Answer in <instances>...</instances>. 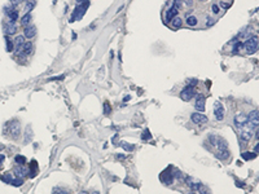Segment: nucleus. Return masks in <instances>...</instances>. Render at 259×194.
Listing matches in <instances>:
<instances>
[{
    "instance_id": "nucleus-1",
    "label": "nucleus",
    "mask_w": 259,
    "mask_h": 194,
    "mask_svg": "<svg viewBox=\"0 0 259 194\" xmlns=\"http://www.w3.org/2000/svg\"><path fill=\"white\" fill-rule=\"evenodd\" d=\"M209 141L211 143V145L217 149V153H215V155L218 157V159L220 161H224V159H228L231 153L228 150V145L227 143L224 141L222 137L217 136V135H210L209 136Z\"/></svg>"
},
{
    "instance_id": "nucleus-2",
    "label": "nucleus",
    "mask_w": 259,
    "mask_h": 194,
    "mask_svg": "<svg viewBox=\"0 0 259 194\" xmlns=\"http://www.w3.org/2000/svg\"><path fill=\"white\" fill-rule=\"evenodd\" d=\"M90 0H78L76 2V7L73 12V16L70 18V22H74V21H79L83 18V16L87 11V8L90 7Z\"/></svg>"
},
{
    "instance_id": "nucleus-3",
    "label": "nucleus",
    "mask_w": 259,
    "mask_h": 194,
    "mask_svg": "<svg viewBox=\"0 0 259 194\" xmlns=\"http://www.w3.org/2000/svg\"><path fill=\"white\" fill-rule=\"evenodd\" d=\"M4 133L9 135L12 138H17L21 133V126L17 120H12L9 123H7V126L4 127Z\"/></svg>"
},
{
    "instance_id": "nucleus-4",
    "label": "nucleus",
    "mask_w": 259,
    "mask_h": 194,
    "mask_svg": "<svg viewBox=\"0 0 259 194\" xmlns=\"http://www.w3.org/2000/svg\"><path fill=\"white\" fill-rule=\"evenodd\" d=\"M174 173H175L174 167H171V166L167 167V168L159 175V180H161V182H162V184H165V185H171L172 182H174V180H175Z\"/></svg>"
},
{
    "instance_id": "nucleus-5",
    "label": "nucleus",
    "mask_w": 259,
    "mask_h": 194,
    "mask_svg": "<svg viewBox=\"0 0 259 194\" xmlns=\"http://www.w3.org/2000/svg\"><path fill=\"white\" fill-rule=\"evenodd\" d=\"M258 123H259V111H258V109H255V110H253V111H250V114H249V117H247V123H246V128L247 129H250V131H257L258 129Z\"/></svg>"
},
{
    "instance_id": "nucleus-6",
    "label": "nucleus",
    "mask_w": 259,
    "mask_h": 194,
    "mask_svg": "<svg viewBox=\"0 0 259 194\" xmlns=\"http://www.w3.org/2000/svg\"><path fill=\"white\" fill-rule=\"evenodd\" d=\"M244 48L247 55H254L258 52V38L252 36L244 43Z\"/></svg>"
},
{
    "instance_id": "nucleus-7",
    "label": "nucleus",
    "mask_w": 259,
    "mask_h": 194,
    "mask_svg": "<svg viewBox=\"0 0 259 194\" xmlns=\"http://www.w3.org/2000/svg\"><path fill=\"white\" fill-rule=\"evenodd\" d=\"M194 96H196L194 87H191V85L184 87V90L180 92V97H181V100H183V101H191Z\"/></svg>"
},
{
    "instance_id": "nucleus-8",
    "label": "nucleus",
    "mask_w": 259,
    "mask_h": 194,
    "mask_svg": "<svg viewBox=\"0 0 259 194\" xmlns=\"http://www.w3.org/2000/svg\"><path fill=\"white\" fill-rule=\"evenodd\" d=\"M214 115L217 118V120H223L224 119V106L220 101H217L214 104Z\"/></svg>"
},
{
    "instance_id": "nucleus-9",
    "label": "nucleus",
    "mask_w": 259,
    "mask_h": 194,
    "mask_svg": "<svg viewBox=\"0 0 259 194\" xmlns=\"http://www.w3.org/2000/svg\"><path fill=\"white\" fill-rule=\"evenodd\" d=\"M205 104H206V97L203 95H197L196 96V104L194 108L197 109L198 113H202L205 110Z\"/></svg>"
},
{
    "instance_id": "nucleus-10",
    "label": "nucleus",
    "mask_w": 259,
    "mask_h": 194,
    "mask_svg": "<svg viewBox=\"0 0 259 194\" xmlns=\"http://www.w3.org/2000/svg\"><path fill=\"white\" fill-rule=\"evenodd\" d=\"M246 123H247V117L245 115V114H237L236 118H235V124L237 128L240 129H242L246 127Z\"/></svg>"
},
{
    "instance_id": "nucleus-11",
    "label": "nucleus",
    "mask_w": 259,
    "mask_h": 194,
    "mask_svg": "<svg viewBox=\"0 0 259 194\" xmlns=\"http://www.w3.org/2000/svg\"><path fill=\"white\" fill-rule=\"evenodd\" d=\"M191 119L193 123H196V124H201V123H206L207 122V117L205 115V114L202 113H193L192 115H191Z\"/></svg>"
},
{
    "instance_id": "nucleus-12",
    "label": "nucleus",
    "mask_w": 259,
    "mask_h": 194,
    "mask_svg": "<svg viewBox=\"0 0 259 194\" xmlns=\"http://www.w3.org/2000/svg\"><path fill=\"white\" fill-rule=\"evenodd\" d=\"M37 35V27L34 25H29L26 26L25 30H23V36L27 38V39H32L34 36Z\"/></svg>"
},
{
    "instance_id": "nucleus-13",
    "label": "nucleus",
    "mask_w": 259,
    "mask_h": 194,
    "mask_svg": "<svg viewBox=\"0 0 259 194\" xmlns=\"http://www.w3.org/2000/svg\"><path fill=\"white\" fill-rule=\"evenodd\" d=\"M14 175L23 179V177H26V176H29V168H26L25 166H17L14 168Z\"/></svg>"
},
{
    "instance_id": "nucleus-14",
    "label": "nucleus",
    "mask_w": 259,
    "mask_h": 194,
    "mask_svg": "<svg viewBox=\"0 0 259 194\" xmlns=\"http://www.w3.org/2000/svg\"><path fill=\"white\" fill-rule=\"evenodd\" d=\"M185 184L188 185L189 188H191L192 190H197L198 189V187L201 185V182H198V181H196L193 177H191V176H185Z\"/></svg>"
},
{
    "instance_id": "nucleus-15",
    "label": "nucleus",
    "mask_w": 259,
    "mask_h": 194,
    "mask_svg": "<svg viewBox=\"0 0 259 194\" xmlns=\"http://www.w3.org/2000/svg\"><path fill=\"white\" fill-rule=\"evenodd\" d=\"M5 32H7V35H14L17 32L16 21H9L8 23H5Z\"/></svg>"
},
{
    "instance_id": "nucleus-16",
    "label": "nucleus",
    "mask_w": 259,
    "mask_h": 194,
    "mask_svg": "<svg viewBox=\"0 0 259 194\" xmlns=\"http://www.w3.org/2000/svg\"><path fill=\"white\" fill-rule=\"evenodd\" d=\"M23 44H25V36H23V35H18V36H16V39L13 41V46L16 48L17 53H18V52L21 51V48H22Z\"/></svg>"
},
{
    "instance_id": "nucleus-17",
    "label": "nucleus",
    "mask_w": 259,
    "mask_h": 194,
    "mask_svg": "<svg viewBox=\"0 0 259 194\" xmlns=\"http://www.w3.org/2000/svg\"><path fill=\"white\" fill-rule=\"evenodd\" d=\"M241 131H242V132H241V135H240V140H241V141H244V144H246L247 141L252 138V133H253V132L250 131V129H247L246 127L242 128Z\"/></svg>"
},
{
    "instance_id": "nucleus-18",
    "label": "nucleus",
    "mask_w": 259,
    "mask_h": 194,
    "mask_svg": "<svg viewBox=\"0 0 259 194\" xmlns=\"http://www.w3.org/2000/svg\"><path fill=\"white\" fill-rule=\"evenodd\" d=\"M27 168H29V177H35L38 173V163L35 161H31Z\"/></svg>"
},
{
    "instance_id": "nucleus-19",
    "label": "nucleus",
    "mask_w": 259,
    "mask_h": 194,
    "mask_svg": "<svg viewBox=\"0 0 259 194\" xmlns=\"http://www.w3.org/2000/svg\"><path fill=\"white\" fill-rule=\"evenodd\" d=\"M5 14L8 16V18H9V21H17V20H18V14H20V13H18V11H17L16 8H13V7H12L9 11L5 12Z\"/></svg>"
},
{
    "instance_id": "nucleus-20",
    "label": "nucleus",
    "mask_w": 259,
    "mask_h": 194,
    "mask_svg": "<svg viewBox=\"0 0 259 194\" xmlns=\"http://www.w3.org/2000/svg\"><path fill=\"white\" fill-rule=\"evenodd\" d=\"M31 52H32V43L31 41L25 43L22 46V48H21V55L22 56H27V55L31 53Z\"/></svg>"
},
{
    "instance_id": "nucleus-21",
    "label": "nucleus",
    "mask_w": 259,
    "mask_h": 194,
    "mask_svg": "<svg viewBox=\"0 0 259 194\" xmlns=\"http://www.w3.org/2000/svg\"><path fill=\"white\" fill-rule=\"evenodd\" d=\"M179 13V11L176 9V8H174V7H171L170 9L166 12V21L167 22H170V21H172L176 17V14Z\"/></svg>"
},
{
    "instance_id": "nucleus-22",
    "label": "nucleus",
    "mask_w": 259,
    "mask_h": 194,
    "mask_svg": "<svg viewBox=\"0 0 259 194\" xmlns=\"http://www.w3.org/2000/svg\"><path fill=\"white\" fill-rule=\"evenodd\" d=\"M241 157H242V159H245V161H253L258 157V154L254 152H242L241 153Z\"/></svg>"
},
{
    "instance_id": "nucleus-23",
    "label": "nucleus",
    "mask_w": 259,
    "mask_h": 194,
    "mask_svg": "<svg viewBox=\"0 0 259 194\" xmlns=\"http://www.w3.org/2000/svg\"><path fill=\"white\" fill-rule=\"evenodd\" d=\"M31 20H32V16L30 13H25L23 17L21 18V25L23 26V27H26V26L31 25Z\"/></svg>"
},
{
    "instance_id": "nucleus-24",
    "label": "nucleus",
    "mask_w": 259,
    "mask_h": 194,
    "mask_svg": "<svg viewBox=\"0 0 259 194\" xmlns=\"http://www.w3.org/2000/svg\"><path fill=\"white\" fill-rule=\"evenodd\" d=\"M35 4H37L35 0H27L25 4V13H30L35 8Z\"/></svg>"
},
{
    "instance_id": "nucleus-25",
    "label": "nucleus",
    "mask_w": 259,
    "mask_h": 194,
    "mask_svg": "<svg viewBox=\"0 0 259 194\" xmlns=\"http://www.w3.org/2000/svg\"><path fill=\"white\" fill-rule=\"evenodd\" d=\"M244 48V43H241V41H237L233 44V48H232V53L233 55H238L240 53V51Z\"/></svg>"
},
{
    "instance_id": "nucleus-26",
    "label": "nucleus",
    "mask_w": 259,
    "mask_h": 194,
    "mask_svg": "<svg viewBox=\"0 0 259 194\" xmlns=\"http://www.w3.org/2000/svg\"><path fill=\"white\" fill-rule=\"evenodd\" d=\"M198 23V20H197V17L193 16V14H188L187 16V25L189 26H196Z\"/></svg>"
},
{
    "instance_id": "nucleus-27",
    "label": "nucleus",
    "mask_w": 259,
    "mask_h": 194,
    "mask_svg": "<svg viewBox=\"0 0 259 194\" xmlns=\"http://www.w3.org/2000/svg\"><path fill=\"white\" fill-rule=\"evenodd\" d=\"M14 162L18 164V166H25L26 162H27V159H26V157L18 154V155H16V157H14Z\"/></svg>"
},
{
    "instance_id": "nucleus-28",
    "label": "nucleus",
    "mask_w": 259,
    "mask_h": 194,
    "mask_svg": "<svg viewBox=\"0 0 259 194\" xmlns=\"http://www.w3.org/2000/svg\"><path fill=\"white\" fill-rule=\"evenodd\" d=\"M119 145L122 146V149H125L126 152H134L135 150V145L128 144V143H126V141H122V143H120Z\"/></svg>"
},
{
    "instance_id": "nucleus-29",
    "label": "nucleus",
    "mask_w": 259,
    "mask_h": 194,
    "mask_svg": "<svg viewBox=\"0 0 259 194\" xmlns=\"http://www.w3.org/2000/svg\"><path fill=\"white\" fill-rule=\"evenodd\" d=\"M171 25L174 26L175 29H179V27H181V25H183V20H181L180 17H178V16H176L175 18L171 21Z\"/></svg>"
},
{
    "instance_id": "nucleus-30",
    "label": "nucleus",
    "mask_w": 259,
    "mask_h": 194,
    "mask_svg": "<svg viewBox=\"0 0 259 194\" xmlns=\"http://www.w3.org/2000/svg\"><path fill=\"white\" fill-rule=\"evenodd\" d=\"M4 39H5V43H7V48H5V49H7V52H12V51L14 49V46H13V41L11 40V38H9V36H8V35H7V36H5Z\"/></svg>"
},
{
    "instance_id": "nucleus-31",
    "label": "nucleus",
    "mask_w": 259,
    "mask_h": 194,
    "mask_svg": "<svg viewBox=\"0 0 259 194\" xmlns=\"http://www.w3.org/2000/svg\"><path fill=\"white\" fill-rule=\"evenodd\" d=\"M22 184H23V179L22 177H18V176L13 177L12 181H11V185H13V187H21Z\"/></svg>"
},
{
    "instance_id": "nucleus-32",
    "label": "nucleus",
    "mask_w": 259,
    "mask_h": 194,
    "mask_svg": "<svg viewBox=\"0 0 259 194\" xmlns=\"http://www.w3.org/2000/svg\"><path fill=\"white\" fill-rule=\"evenodd\" d=\"M141 138H143L144 141H146V140H150V138H152V133H150V131H149L148 128H145V129L143 131V133H141Z\"/></svg>"
},
{
    "instance_id": "nucleus-33",
    "label": "nucleus",
    "mask_w": 259,
    "mask_h": 194,
    "mask_svg": "<svg viewBox=\"0 0 259 194\" xmlns=\"http://www.w3.org/2000/svg\"><path fill=\"white\" fill-rule=\"evenodd\" d=\"M12 179H13V176H12L11 173H5L4 176H2V180H3L4 182H7V184H11Z\"/></svg>"
},
{
    "instance_id": "nucleus-34",
    "label": "nucleus",
    "mask_w": 259,
    "mask_h": 194,
    "mask_svg": "<svg viewBox=\"0 0 259 194\" xmlns=\"http://www.w3.org/2000/svg\"><path fill=\"white\" fill-rule=\"evenodd\" d=\"M197 190H200V194H211V193H210V190L207 189V188L205 187V185H202V184L200 185V187H198V189H197Z\"/></svg>"
},
{
    "instance_id": "nucleus-35",
    "label": "nucleus",
    "mask_w": 259,
    "mask_h": 194,
    "mask_svg": "<svg viewBox=\"0 0 259 194\" xmlns=\"http://www.w3.org/2000/svg\"><path fill=\"white\" fill-rule=\"evenodd\" d=\"M52 194H69V192L66 189H62V188H55Z\"/></svg>"
},
{
    "instance_id": "nucleus-36",
    "label": "nucleus",
    "mask_w": 259,
    "mask_h": 194,
    "mask_svg": "<svg viewBox=\"0 0 259 194\" xmlns=\"http://www.w3.org/2000/svg\"><path fill=\"white\" fill-rule=\"evenodd\" d=\"M110 111H111L110 105H109L108 102H105V104H104V114H105V115H109Z\"/></svg>"
},
{
    "instance_id": "nucleus-37",
    "label": "nucleus",
    "mask_w": 259,
    "mask_h": 194,
    "mask_svg": "<svg viewBox=\"0 0 259 194\" xmlns=\"http://www.w3.org/2000/svg\"><path fill=\"white\" fill-rule=\"evenodd\" d=\"M181 3H183V2H181V0H174V5H172V7H174V8H176V9L179 11L180 8H181Z\"/></svg>"
},
{
    "instance_id": "nucleus-38",
    "label": "nucleus",
    "mask_w": 259,
    "mask_h": 194,
    "mask_svg": "<svg viewBox=\"0 0 259 194\" xmlns=\"http://www.w3.org/2000/svg\"><path fill=\"white\" fill-rule=\"evenodd\" d=\"M219 4H220L222 8H224V9H228V8L231 7V3H226V2H220Z\"/></svg>"
},
{
    "instance_id": "nucleus-39",
    "label": "nucleus",
    "mask_w": 259,
    "mask_h": 194,
    "mask_svg": "<svg viewBox=\"0 0 259 194\" xmlns=\"http://www.w3.org/2000/svg\"><path fill=\"white\" fill-rule=\"evenodd\" d=\"M21 2H22V0H11V5H12L13 8H16L18 4H21Z\"/></svg>"
},
{
    "instance_id": "nucleus-40",
    "label": "nucleus",
    "mask_w": 259,
    "mask_h": 194,
    "mask_svg": "<svg viewBox=\"0 0 259 194\" xmlns=\"http://www.w3.org/2000/svg\"><path fill=\"white\" fill-rule=\"evenodd\" d=\"M211 9H213V12H214L215 14H218V13H219V7H218L217 4H213V5H211Z\"/></svg>"
},
{
    "instance_id": "nucleus-41",
    "label": "nucleus",
    "mask_w": 259,
    "mask_h": 194,
    "mask_svg": "<svg viewBox=\"0 0 259 194\" xmlns=\"http://www.w3.org/2000/svg\"><path fill=\"white\" fill-rule=\"evenodd\" d=\"M115 158H117V159H119V161H123V159H126V155H123V154H117Z\"/></svg>"
},
{
    "instance_id": "nucleus-42",
    "label": "nucleus",
    "mask_w": 259,
    "mask_h": 194,
    "mask_svg": "<svg viewBox=\"0 0 259 194\" xmlns=\"http://www.w3.org/2000/svg\"><path fill=\"white\" fill-rule=\"evenodd\" d=\"M181 2H183L185 5H189V7H191V5L193 4V0H181Z\"/></svg>"
},
{
    "instance_id": "nucleus-43",
    "label": "nucleus",
    "mask_w": 259,
    "mask_h": 194,
    "mask_svg": "<svg viewBox=\"0 0 259 194\" xmlns=\"http://www.w3.org/2000/svg\"><path fill=\"white\" fill-rule=\"evenodd\" d=\"M236 185H237L238 188H245V184L241 182V181H238V180H236Z\"/></svg>"
},
{
    "instance_id": "nucleus-44",
    "label": "nucleus",
    "mask_w": 259,
    "mask_h": 194,
    "mask_svg": "<svg viewBox=\"0 0 259 194\" xmlns=\"http://www.w3.org/2000/svg\"><path fill=\"white\" fill-rule=\"evenodd\" d=\"M4 159H5V157H4L3 154H0V168H2V164H3Z\"/></svg>"
},
{
    "instance_id": "nucleus-45",
    "label": "nucleus",
    "mask_w": 259,
    "mask_h": 194,
    "mask_svg": "<svg viewBox=\"0 0 259 194\" xmlns=\"http://www.w3.org/2000/svg\"><path fill=\"white\" fill-rule=\"evenodd\" d=\"M213 23H214V21L210 18V17H207V26H211Z\"/></svg>"
},
{
    "instance_id": "nucleus-46",
    "label": "nucleus",
    "mask_w": 259,
    "mask_h": 194,
    "mask_svg": "<svg viewBox=\"0 0 259 194\" xmlns=\"http://www.w3.org/2000/svg\"><path fill=\"white\" fill-rule=\"evenodd\" d=\"M130 99H131V96H128V95H127V96H125V99H123V101H125V102H127V101H128Z\"/></svg>"
},
{
    "instance_id": "nucleus-47",
    "label": "nucleus",
    "mask_w": 259,
    "mask_h": 194,
    "mask_svg": "<svg viewBox=\"0 0 259 194\" xmlns=\"http://www.w3.org/2000/svg\"><path fill=\"white\" fill-rule=\"evenodd\" d=\"M78 194H88V193H87V192H84V190H83V192H81V193H78Z\"/></svg>"
},
{
    "instance_id": "nucleus-48",
    "label": "nucleus",
    "mask_w": 259,
    "mask_h": 194,
    "mask_svg": "<svg viewBox=\"0 0 259 194\" xmlns=\"http://www.w3.org/2000/svg\"><path fill=\"white\" fill-rule=\"evenodd\" d=\"M188 194H197V193H196V192H189Z\"/></svg>"
},
{
    "instance_id": "nucleus-49",
    "label": "nucleus",
    "mask_w": 259,
    "mask_h": 194,
    "mask_svg": "<svg viewBox=\"0 0 259 194\" xmlns=\"http://www.w3.org/2000/svg\"><path fill=\"white\" fill-rule=\"evenodd\" d=\"M91 194H100V193H99V192H92Z\"/></svg>"
}]
</instances>
